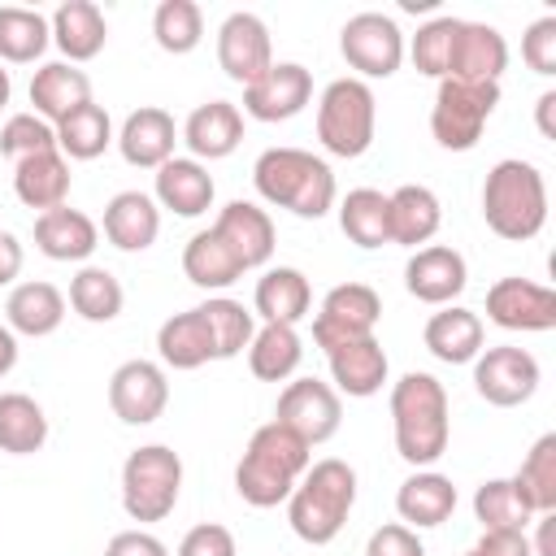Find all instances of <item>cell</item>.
Returning <instances> with one entry per match:
<instances>
[{"label":"cell","mask_w":556,"mask_h":556,"mask_svg":"<svg viewBox=\"0 0 556 556\" xmlns=\"http://www.w3.org/2000/svg\"><path fill=\"white\" fill-rule=\"evenodd\" d=\"M308 465H313V447L282 421H265L261 430H252L243 460L235 465V491L252 508H278L287 504V495L295 491Z\"/></svg>","instance_id":"cell-1"},{"label":"cell","mask_w":556,"mask_h":556,"mask_svg":"<svg viewBox=\"0 0 556 556\" xmlns=\"http://www.w3.org/2000/svg\"><path fill=\"white\" fill-rule=\"evenodd\" d=\"M391 426H395V452L413 469H430L452 439V417H447V391L434 374H404L391 387Z\"/></svg>","instance_id":"cell-2"},{"label":"cell","mask_w":556,"mask_h":556,"mask_svg":"<svg viewBox=\"0 0 556 556\" xmlns=\"http://www.w3.org/2000/svg\"><path fill=\"white\" fill-rule=\"evenodd\" d=\"M252 182L265 204L308 222L334 208V169L304 148H265L252 165Z\"/></svg>","instance_id":"cell-3"},{"label":"cell","mask_w":556,"mask_h":556,"mask_svg":"<svg viewBox=\"0 0 556 556\" xmlns=\"http://www.w3.org/2000/svg\"><path fill=\"white\" fill-rule=\"evenodd\" d=\"M352 504H356V469L339 456H326L313 460L295 482V491L287 495V521L295 539L326 547L330 539H339Z\"/></svg>","instance_id":"cell-4"},{"label":"cell","mask_w":556,"mask_h":556,"mask_svg":"<svg viewBox=\"0 0 556 556\" xmlns=\"http://www.w3.org/2000/svg\"><path fill=\"white\" fill-rule=\"evenodd\" d=\"M482 217L500 239H513V243L534 239L547 222V182L539 165L521 156L495 161L482 182Z\"/></svg>","instance_id":"cell-5"},{"label":"cell","mask_w":556,"mask_h":556,"mask_svg":"<svg viewBox=\"0 0 556 556\" xmlns=\"http://www.w3.org/2000/svg\"><path fill=\"white\" fill-rule=\"evenodd\" d=\"M374 126H378V100L374 87L361 78H334L326 83L321 100H317V139L330 156H365L374 143Z\"/></svg>","instance_id":"cell-6"},{"label":"cell","mask_w":556,"mask_h":556,"mask_svg":"<svg viewBox=\"0 0 556 556\" xmlns=\"http://www.w3.org/2000/svg\"><path fill=\"white\" fill-rule=\"evenodd\" d=\"M182 495V460L165 443H143L122 465V508L130 521H165Z\"/></svg>","instance_id":"cell-7"},{"label":"cell","mask_w":556,"mask_h":556,"mask_svg":"<svg viewBox=\"0 0 556 556\" xmlns=\"http://www.w3.org/2000/svg\"><path fill=\"white\" fill-rule=\"evenodd\" d=\"M495 104H500V83L443 78L430 109V135L447 152H469L482 139V126L495 113Z\"/></svg>","instance_id":"cell-8"},{"label":"cell","mask_w":556,"mask_h":556,"mask_svg":"<svg viewBox=\"0 0 556 556\" xmlns=\"http://www.w3.org/2000/svg\"><path fill=\"white\" fill-rule=\"evenodd\" d=\"M339 52L343 61L365 78H391L404 61V30L395 17L378 13V9H365V13H352L339 30Z\"/></svg>","instance_id":"cell-9"},{"label":"cell","mask_w":556,"mask_h":556,"mask_svg":"<svg viewBox=\"0 0 556 556\" xmlns=\"http://www.w3.org/2000/svg\"><path fill=\"white\" fill-rule=\"evenodd\" d=\"M378 317H382V300H378L374 287H365V282H339V287L326 291V300H321V308L313 317V343L321 352H334V348H343L352 339L374 334Z\"/></svg>","instance_id":"cell-10"},{"label":"cell","mask_w":556,"mask_h":556,"mask_svg":"<svg viewBox=\"0 0 556 556\" xmlns=\"http://www.w3.org/2000/svg\"><path fill=\"white\" fill-rule=\"evenodd\" d=\"M274 421H282L287 430H295L308 447L313 443H326L339 434V421H343V400L330 382L321 378H295L278 391V408H274Z\"/></svg>","instance_id":"cell-11"},{"label":"cell","mask_w":556,"mask_h":556,"mask_svg":"<svg viewBox=\"0 0 556 556\" xmlns=\"http://www.w3.org/2000/svg\"><path fill=\"white\" fill-rule=\"evenodd\" d=\"M539 361L526 348L500 343V348H482L473 356V387L486 404L495 408H517L539 391Z\"/></svg>","instance_id":"cell-12"},{"label":"cell","mask_w":556,"mask_h":556,"mask_svg":"<svg viewBox=\"0 0 556 556\" xmlns=\"http://www.w3.org/2000/svg\"><path fill=\"white\" fill-rule=\"evenodd\" d=\"M169 404V378L156 361H122L109 378V408L126 426H152Z\"/></svg>","instance_id":"cell-13"},{"label":"cell","mask_w":556,"mask_h":556,"mask_svg":"<svg viewBox=\"0 0 556 556\" xmlns=\"http://www.w3.org/2000/svg\"><path fill=\"white\" fill-rule=\"evenodd\" d=\"M217 65H222V74H226L230 83H239V87L256 83V78L274 65L269 26H265L256 13H248V9L230 13V17L217 26Z\"/></svg>","instance_id":"cell-14"},{"label":"cell","mask_w":556,"mask_h":556,"mask_svg":"<svg viewBox=\"0 0 556 556\" xmlns=\"http://www.w3.org/2000/svg\"><path fill=\"white\" fill-rule=\"evenodd\" d=\"M313 100V74L300 61H274L256 83L243 87V113L256 122H287Z\"/></svg>","instance_id":"cell-15"},{"label":"cell","mask_w":556,"mask_h":556,"mask_svg":"<svg viewBox=\"0 0 556 556\" xmlns=\"http://www.w3.org/2000/svg\"><path fill=\"white\" fill-rule=\"evenodd\" d=\"M486 317L500 330H552L556 291L530 278H500L486 287Z\"/></svg>","instance_id":"cell-16"},{"label":"cell","mask_w":556,"mask_h":556,"mask_svg":"<svg viewBox=\"0 0 556 556\" xmlns=\"http://www.w3.org/2000/svg\"><path fill=\"white\" fill-rule=\"evenodd\" d=\"M208 230L230 248V256L239 261V269H261L274 256V243H278L274 217L261 204H252V200H230Z\"/></svg>","instance_id":"cell-17"},{"label":"cell","mask_w":556,"mask_h":556,"mask_svg":"<svg viewBox=\"0 0 556 556\" xmlns=\"http://www.w3.org/2000/svg\"><path fill=\"white\" fill-rule=\"evenodd\" d=\"M469 282V265L456 248L447 243H430V248H417L404 265V287L413 300L421 304H452Z\"/></svg>","instance_id":"cell-18"},{"label":"cell","mask_w":556,"mask_h":556,"mask_svg":"<svg viewBox=\"0 0 556 556\" xmlns=\"http://www.w3.org/2000/svg\"><path fill=\"white\" fill-rule=\"evenodd\" d=\"M113 143H117V152H122L126 165H135V169H161L174 156L178 126H174V117L165 109L143 104V109L126 113V122L113 135Z\"/></svg>","instance_id":"cell-19"},{"label":"cell","mask_w":556,"mask_h":556,"mask_svg":"<svg viewBox=\"0 0 556 556\" xmlns=\"http://www.w3.org/2000/svg\"><path fill=\"white\" fill-rule=\"evenodd\" d=\"M182 143L195 161H222L243 143V113L230 100H208L182 122Z\"/></svg>","instance_id":"cell-20"},{"label":"cell","mask_w":556,"mask_h":556,"mask_svg":"<svg viewBox=\"0 0 556 556\" xmlns=\"http://www.w3.org/2000/svg\"><path fill=\"white\" fill-rule=\"evenodd\" d=\"M395 513L408 530H434L456 513V486L447 473L434 469H417L400 482L395 491Z\"/></svg>","instance_id":"cell-21"},{"label":"cell","mask_w":556,"mask_h":556,"mask_svg":"<svg viewBox=\"0 0 556 556\" xmlns=\"http://www.w3.org/2000/svg\"><path fill=\"white\" fill-rule=\"evenodd\" d=\"M213 174L195 156H169L156 169V208H169L178 217H200L213 208Z\"/></svg>","instance_id":"cell-22"},{"label":"cell","mask_w":556,"mask_h":556,"mask_svg":"<svg viewBox=\"0 0 556 556\" xmlns=\"http://www.w3.org/2000/svg\"><path fill=\"white\" fill-rule=\"evenodd\" d=\"M35 248L48 261H87L100 248V226L83 208H48L35 217Z\"/></svg>","instance_id":"cell-23"},{"label":"cell","mask_w":556,"mask_h":556,"mask_svg":"<svg viewBox=\"0 0 556 556\" xmlns=\"http://www.w3.org/2000/svg\"><path fill=\"white\" fill-rule=\"evenodd\" d=\"M508 65V43L491 22H460L456 48H452V70L447 78L465 83H500Z\"/></svg>","instance_id":"cell-24"},{"label":"cell","mask_w":556,"mask_h":556,"mask_svg":"<svg viewBox=\"0 0 556 556\" xmlns=\"http://www.w3.org/2000/svg\"><path fill=\"white\" fill-rule=\"evenodd\" d=\"M326 356H330L334 391L356 395V400L378 395L382 382H387V374H391V361H387V352H382V343H378L374 334L352 339V343H343V348H334V352H326Z\"/></svg>","instance_id":"cell-25"},{"label":"cell","mask_w":556,"mask_h":556,"mask_svg":"<svg viewBox=\"0 0 556 556\" xmlns=\"http://www.w3.org/2000/svg\"><path fill=\"white\" fill-rule=\"evenodd\" d=\"M161 235V208L143 191H117L104 204V239L122 252H143Z\"/></svg>","instance_id":"cell-26"},{"label":"cell","mask_w":556,"mask_h":556,"mask_svg":"<svg viewBox=\"0 0 556 556\" xmlns=\"http://www.w3.org/2000/svg\"><path fill=\"white\" fill-rule=\"evenodd\" d=\"M65 321V295L43 282V278H30V282H17L4 300V326L13 334H26V339H43L52 334L56 326Z\"/></svg>","instance_id":"cell-27"},{"label":"cell","mask_w":556,"mask_h":556,"mask_svg":"<svg viewBox=\"0 0 556 556\" xmlns=\"http://www.w3.org/2000/svg\"><path fill=\"white\" fill-rule=\"evenodd\" d=\"M421 339H426V348H430L434 361H443V365H469L482 352V317L473 308L443 304L426 321Z\"/></svg>","instance_id":"cell-28"},{"label":"cell","mask_w":556,"mask_h":556,"mask_svg":"<svg viewBox=\"0 0 556 556\" xmlns=\"http://www.w3.org/2000/svg\"><path fill=\"white\" fill-rule=\"evenodd\" d=\"M87 100H91V78L78 65H70V61H48L30 78V104H35L30 113H39L52 126L65 113H74L78 104H87Z\"/></svg>","instance_id":"cell-29"},{"label":"cell","mask_w":556,"mask_h":556,"mask_svg":"<svg viewBox=\"0 0 556 556\" xmlns=\"http://www.w3.org/2000/svg\"><path fill=\"white\" fill-rule=\"evenodd\" d=\"M387 208H391V243H404V248H417V243H430L443 226V204L430 187L421 182H404L387 195Z\"/></svg>","instance_id":"cell-30"},{"label":"cell","mask_w":556,"mask_h":556,"mask_svg":"<svg viewBox=\"0 0 556 556\" xmlns=\"http://www.w3.org/2000/svg\"><path fill=\"white\" fill-rule=\"evenodd\" d=\"M252 304H256V317H261V321L295 326V321H304L308 308H313V287H308V278H304L295 265H274V269H265V274L256 278Z\"/></svg>","instance_id":"cell-31"},{"label":"cell","mask_w":556,"mask_h":556,"mask_svg":"<svg viewBox=\"0 0 556 556\" xmlns=\"http://www.w3.org/2000/svg\"><path fill=\"white\" fill-rule=\"evenodd\" d=\"M48 26H52V43L65 52L70 65L100 56V48L109 39V22H104V13L91 0H65V4H56V13H52Z\"/></svg>","instance_id":"cell-32"},{"label":"cell","mask_w":556,"mask_h":556,"mask_svg":"<svg viewBox=\"0 0 556 556\" xmlns=\"http://www.w3.org/2000/svg\"><path fill=\"white\" fill-rule=\"evenodd\" d=\"M13 191L26 208H61L70 200V161L52 148V152H35L26 161L13 165Z\"/></svg>","instance_id":"cell-33"},{"label":"cell","mask_w":556,"mask_h":556,"mask_svg":"<svg viewBox=\"0 0 556 556\" xmlns=\"http://www.w3.org/2000/svg\"><path fill=\"white\" fill-rule=\"evenodd\" d=\"M300 361H304V339L295 326L265 321L248 343V369L261 382H287L300 369Z\"/></svg>","instance_id":"cell-34"},{"label":"cell","mask_w":556,"mask_h":556,"mask_svg":"<svg viewBox=\"0 0 556 556\" xmlns=\"http://www.w3.org/2000/svg\"><path fill=\"white\" fill-rule=\"evenodd\" d=\"M52 130H56V152L65 161H96L113 143V122H109L104 104H96V100H87L74 113H65Z\"/></svg>","instance_id":"cell-35"},{"label":"cell","mask_w":556,"mask_h":556,"mask_svg":"<svg viewBox=\"0 0 556 556\" xmlns=\"http://www.w3.org/2000/svg\"><path fill=\"white\" fill-rule=\"evenodd\" d=\"M339 226L356 248H382L391 243V208L378 187H356L339 200Z\"/></svg>","instance_id":"cell-36"},{"label":"cell","mask_w":556,"mask_h":556,"mask_svg":"<svg viewBox=\"0 0 556 556\" xmlns=\"http://www.w3.org/2000/svg\"><path fill=\"white\" fill-rule=\"evenodd\" d=\"M156 352H161V361L169 369H200V365H208L213 361V343H208L200 308L165 317L161 330H156Z\"/></svg>","instance_id":"cell-37"},{"label":"cell","mask_w":556,"mask_h":556,"mask_svg":"<svg viewBox=\"0 0 556 556\" xmlns=\"http://www.w3.org/2000/svg\"><path fill=\"white\" fill-rule=\"evenodd\" d=\"M48 443V413L39 400L26 391H4L0 395V452L9 456H30Z\"/></svg>","instance_id":"cell-38"},{"label":"cell","mask_w":556,"mask_h":556,"mask_svg":"<svg viewBox=\"0 0 556 556\" xmlns=\"http://www.w3.org/2000/svg\"><path fill=\"white\" fill-rule=\"evenodd\" d=\"M200 317H204V330H208V343H213V361H230L239 356L252 334H256V313H248L239 300L230 295H208L204 304H195Z\"/></svg>","instance_id":"cell-39"},{"label":"cell","mask_w":556,"mask_h":556,"mask_svg":"<svg viewBox=\"0 0 556 556\" xmlns=\"http://www.w3.org/2000/svg\"><path fill=\"white\" fill-rule=\"evenodd\" d=\"M182 274L200 287V291H226L230 282H239V261L230 256V248L213 235V230H195L182 248Z\"/></svg>","instance_id":"cell-40"},{"label":"cell","mask_w":556,"mask_h":556,"mask_svg":"<svg viewBox=\"0 0 556 556\" xmlns=\"http://www.w3.org/2000/svg\"><path fill=\"white\" fill-rule=\"evenodd\" d=\"M126 304V291L117 282L113 269L104 265H83L74 278H70V308L83 317V321H113Z\"/></svg>","instance_id":"cell-41"},{"label":"cell","mask_w":556,"mask_h":556,"mask_svg":"<svg viewBox=\"0 0 556 556\" xmlns=\"http://www.w3.org/2000/svg\"><path fill=\"white\" fill-rule=\"evenodd\" d=\"M517 495L526 500V508L539 513H556V434L534 439V447L526 452V460L513 473Z\"/></svg>","instance_id":"cell-42"},{"label":"cell","mask_w":556,"mask_h":556,"mask_svg":"<svg viewBox=\"0 0 556 556\" xmlns=\"http://www.w3.org/2000/svg\"><path fill=\"white\" fill-rule=\"evenodd\" d=\"M52 39V26L39 9H22V4H0V65H30Z\"/></svg>","instance_id":"cell-43"},{"label":"cell","mask_w":556,"mask_h":556,"mask_svg":"<svg viewBox=\"0 0 556 556\" xmlns=\"http://www.w3.org/2000/svg\"><path fill=\"white\" fill-rule=\"evenodd\" d=\"M460 22L465 17H430L426 26H417V35L404 43V52L413 56V65L426 74V78H447L452 70V48H456V35H460Z\"/></svg>","instance_id":"cell-44"},{"label":"cell","mask_w":556,"mask_h":556,"mask_svg":"<svg viewBox=\"0 0 556 556\" xmlns=\"http://www.w3.org/2000/svg\"><path fill=\"white\" fill-rule=\"evenodd\" d=\"M473 517L482 521V530H521L534 521V513L526 508V500L517 495L513 478H486L473 491Z\"/></svg>","instance_id":"cell-45"},{"label":"cell","mask_w":556,"mask_h":556,"mask_svg":"<svg viewBox=\"0 0 556 556\" xmlns=\"http://www.w3.org/2000/svg\"><path fill=\"white\" fill-rule=\"evenodd\" d=\"M152 35H156V48L161 52H191L200 48L204 39V13L195 0H161L156 13H152Z\"/></svg>","instance_id":"cell-46"},{"label":"cell","mask_w":556,"mask_h":556,"mask_svg":"<svg viewBox=\"0 0 556 556\" xmlns=\"http://www.w3.org/2000/svg\"><path fill=\"white\" fill-rule=\"evenodd\" d=\"M56 148V130L52 122H43L39 113H13L4 126H0V152L17 165L35 152H52Z\"/></svg>","instance_id":"cell-47"},{"label":"cell","mask_w":556,"mask_h":556,"mask_svg":"<svg viewBox=\"0 0 556 556\" xmlns=\"http://www.w3.org/2000/svg\"><path fill=\"white\" fill-rule=\"evenodd\" d=\"M521 61L534 74H543V78L556 74V17L552 13L526 26V35H521Z\"/></svg>","instance_id":"cell-48"},{"label":"cell","mask_w":556,"mask_h":556,"mask_svg":"<svg viewBox=\"0 0 556 556\" xmlns=\"http://www.w3.org/2000/svg\"><path fill=\"white\" fill-rule=\"evenodd\" d=\"M178 556H239V547H235V534H230L226 526L200 521V526H191V530L182 534Z\"/></svg>","instance_id":"cell-49"},{"label":"cell","mask_w":556,"mask_h":556,"mask_svg":"<svg viewBox=\"0 0 556 556\" xmlns=\"http://www.w3.org/2000/svg\"><path fill=\"white\" fill-rule=\"evenodd\" d=\"M365 556H426V543L417 539V530H408L404 521H387L369 534Z\"/></svg>","instance_id":"cell-50"},{"label":"cell","mask_w":556,"mask_h":556,"mask_svg":"<svg viewBox=\"0 0 556 556\" xmlns=\"http://www.w3.org/2000/svg\"><path fill=\"white\" fill-rule=\"evenodd\" d=\"M465 556H534L521 530H482V539Z\"/></svg>","instance_id":"cell-51"},{"label":"cell","mask_w":556,"mask_h":556,"mask_svg":"<svg viewBox=\"0 0 556 556\" xmlns=\"http://www.w3.org/2000/svg\"><path fill=\"white\" fill-rule=\"evenodd\" d=\"M104 556H169V547L148 530H117L109 539Z\"/></svg>","instance_id":"cell-52"},{"label":"cell","mask_w":556,"mask_h":556,"mask_svg":"<svg viewBox=\"0 0 556 556\" xmlns=\"http://www.w3.org/2000/svg\"><path fill=\"white\" fill-rule=\"evenodd\" d=\"M22 274V243L13 230H0V287H9Z\"/></svg>","instance_id":"cell-53"},{"label":"cell","mask_w":556,"mask_h":556,"mask_svg":"<svg viewBox=\"0 0 556 556\" xmlns=\"http://www.w3.org/2000/svg\"><path fill=\"white\" fill-rule=\"evenodd\" d=\"M13 365H17V334L0 321V378H4Z\"/></svg>","instance_id":"cell-54"},{"label":"cell","mask_w":556,"mask_h":556,"mask_svg":"<svg viewBox=\"0 0 556 556\" xmlns=\"http://www.w3.org/2000/svg\"><path fill=\"white\" fill-rule=\"evenodd\" d=\"M552 109H556V91H543V96H539V130H543V139H556Z\"/></svg>","instance_id":"cell-55"},{"label":"cell","mask_w":556,"mask_h":556,"mask_svg":"<svg viewBox=\"0 0 556 556\" xmlns=\"http://www.w3.org/2000/svg\"><path fill=\"white\" fill-rule=\"evenodd\" d=\"M9 96H13V78H9V70L0 65V109L9 104Z\"/></svg>","instance_id":"cell-56"},{"label":"cell","mask_w":556,"mask_h":556,"mask_svg":"<svg viewBox=\"0 0 556 556\" xmlns=\"http://www.w3.org/2000/svg\"><path fill=\"white\" fill-rule=\"evenodd\" d=\"M404 9L408 13H426V9H434V0H404Z\"/></svg>","instance_id":"cell-57"}]
</instances>
